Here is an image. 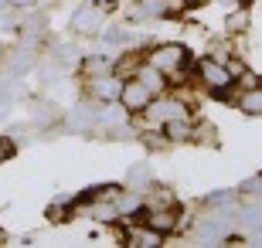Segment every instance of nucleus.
<instances>
[{
  "mask_svg": "<svg viewBox=\"0 0 262 248\" xmlns=\"http://www.w3.org/2000/svg\"><path fill=\"white\" fill-rule=\"evenodd\" d=\"M235 224H238V211H235V208H222L218 214H208V218L198 221L194 235L201 241H208V245H214V241H228V238H232Z\"/></svg>",
  "mask_w": 262,
  "mask_h": 248,
  "instance_id": "nucleus-1",
  "label": "nucleus"
},
{
  "mask_svg": "<svg viewBox=\"0 0 262 248\" xmlns=\"http://www.w3.org/2000/svg\"><path fill=\"white\" fill-rule=\"evenodd\" d=\"M65 129H68V133H75V136L96 133V129H99V109H96V105H89V102L72 105V109L65 112Z\"/></svg>",
  "mask_w": 262,
  "mask_h": 248,
  "instance_id": "nucleus-2",
  "label": "nucleus"
},
{
  "mask_svg": "<svg viewBox=\"0 0 262 248\" xmlns=\"http://www.w3.org/2000/svg\"><path fill=\"white\" fill-rule=\"evenodd\" d=\"M68 24H72L75 34H99L102 24H106V14H102V7H96V4H82V7L72 10Z\"/></svg>",
  "mask_w": 262,
  "mask_h": 248,
  "instance_id": "nucleus-3",
  "label": "nucleus"
},
{
  "mask_svg": "<svg viewBox=\"0 0 262 248\" xmlns=\"http://www.w3.org/2000/svg\"><path fill=\"white\" fill-rule=\"evenodd\" d=\"M150 65L157 68V72H181V68L187 65V48L184 44H160V48L150 51Z\"/></svg>",
  "mask_w": 262,
  "mask_h": 248,
  "instance_id": "nucleus-4",
  "label": "nucleus"
},
{
  "mask_svg": "<svg viewBox=\"0 0 262 248\" xmlns=\"http://www.w3.org/2000/svg\"><path fill=\"white\" fill-rule=\"evenodd\" d=\"M150 99H154V96H150V88H146L140 78H126V82H123V88H119V99H116V102L123 105L129 116H133V112H143L146 105H150Z\"/></svg>",
  "mask_w": 262,
  "mask_h": 248,
  "instance_id": "nucleus-5",
  "label": "nucleus"
},
{
  "mask_svg": "<svg viewBox=\"0 0 262 248\" xmlns=\"http://www.w3.org/2000/svg\"><path fill=\"white\" fill-rule=\"evenodd\" d=\"M198 78H201L211 92H218V96H225V88L232 85L228 68H225L222 61H214V58H201V61H198Z\"/></svg>",
  "mask_w": 262,
  "mask_h": 248,
  "instance_id": "nucleus-6",
  "label": "nucleus"
},
{
  "mask_svg": "<svg viewBox=\"0 0 262 248\" xmlns=\"http://www.w3.org/2000/svg\"><path fill=\"white\" fill-rule=\"evenodd\" d=\"M146 116H150V123H157V126H164V123H170V119H187V109H184V102H177V99H150V105L143 109Z\"/></svg>",
  "mask_w": 262,
  "mask_h": 248,
  "instance_id": "nucleus-7",
  "label": "nucleus"
},
{
  "mask_svg": "<svg viewBox=\"0 0 262 248\" xmlns=\"http://www.w3.org/2000/svg\"><path fill=\"white\" fill-rule=\"evenodd\" d=\"M126 123H129V112L123 105L109 102V109H99V126L113 133V140H123L126 136Z\"/></svg>",
  "mask_w": 262,
  "mask_h": 248,
  "instance_id": "nucleus-8",
  "label": "nucleus"
},
{
  "mask_svg": "<svg viewBox=\"0 0 262 248\" xmlns=\"http://www.w3.org/2000/svg\"><path fill=\"white\" fill-rule=\"evenodd\" d=\"M119 88H123V78H116V75H96L92 78V96L99 102H116Z\"/></svg>",
  "mask_w": 262,
  "mask_h": 248,
  "instance_id": "nucleus-9",
  "label": "nucleus"
},
{
  "mask_svg": "<svg viewBox=\"0 0 262 248\" xmlns=\"http://www.w3.org/2000/svg\"><path fill=\"white\" fill-rule=\"evenodd\" d=\"M38 65V51H34V44H20L14 55H10V61H7V68H10V75H24V72H31V68Z\"/></svg>",
  "mask_w": 262,
  "mask_h": 248,
  "instance_id": "nucleus-10",
  "label": "nucleus"
},
{
  "mask_svg": "<svg viewBox=\"0 0 262 248\" xmlns=\"http://www.w3.org/2000/svg\"><path fill=\"white\" fill-rule=\"evenodd\" d=\"M143 224H150L154 231H160L167 238V231L177 228V211L174 208H164V211H150V214H143Z\"/></svg>",
  "mask_w": 262,
  "mask_h": 248,
  "instance_id": "nucleus-11",
  "label": "nucleus"
},
{
  "mask_svg": "<svg viewBox=\"0 0 262 248\" xmlns=\"http://www.w3.org/2000/svg\"><path fill=\"white\" fill-rule=\"evenodd\" d=\"M150 184H154V170H150V163H136V167H129V173H126V191L143 194V191H150Z\"/></svg>",
  "mask_w": 262,
  "mask_h": 248,
  "instance_id": "nucleus-12",
  "label": "nucleus"
},
{
  "mask_svg": "<svg viewBox=\"0 0 262 248\" xmlns=\"http://www.w3.org/2000/svg\"><path fill=\"white\" fill-rule=\"evenodd\" d=\"M51 61H55V68H58V72H65V68H75L78 61H82V55H78L75 44H65V41H58V44L51 48Z\"/></svg>",
  "mask_w": 262,
  "mask_h": 248,
  "instance_id": "nucleus-13",
  "label": "nucleus"
},
{
  "mask_svg": "<svg viewBox=\"0 0 262 248\" xmlns=\"http://www.w3.org/2000/svg\"><path fill=\"white\" fill-rule=\"evenodd\" d=\"M126 238H129V245H136V248H157V245H164V235H160V231H154L150 224L129 231Z\"/></svg>",
  "mask_w": 262,
  "mask_h": 248,
  "instance_id": "nucleus-14",
  "label": "nucleus"
},
{
  "mask_svg": "<svg viewBox=\"0 0 262 248\" xmlns=\"http://www.w3.org/2000/svg\"><path fill=\"white\" fill-rule=\"evenodd\" d=\"M133 14L136 17H170V7H167V0H140Z\"/></svg>",
  "mask_w": 262,
  "mask_h": 248,
  "instance_id": "nucleus-15",
  "label": "nucleus"
},
{
  "mask_svg": "<svg viewBox=\"0 0 262 248\" xmlns=\"http://www.w3.org/2000/svg\"><path fill=\"white\" fill-rule=\"evenodd\" d=\"M136 78L143 82L146 88H150V96H157L160 88H164V72H157L154 65H140V72H136Z\"/></svg>",
  "mask_w": 262,
  "mask_h": 248,
  "instance_id": "nucleus-16",
  "label": "nucleus"
},
{
  "mask_svg": "<svg viewBox=\"0 0 262 248\" xmlns=\"http://www.w3.org/2000/svg\"><path fill=\"white\" fill-rule=\"evenodd\" d=\"M238 109H242L245 116H259V112H262V92H259L255 85L245 88V96L238 99Z\"/></svg>",
  "mask_w": 262,
  "mask_h": 248,
  "instance_id": "nucleus-17",
  "label": "nucleus"
},
{
  "mask_svg": "<svg viewBox=\"0 0 262 248\" xmlns=\"http://www.w3.org/2000/svg\"><path fill=\"white\" fill-rule=\"evenodd\" d=\"M238 221H242V228L249 231V235H259V224H262V214H259V204H249V208H242V214H238Z\"/></svg>",
  "mask_w": 262,
  "mask_h": 248,
  "instance_id": "nucleus-18",
  "label": "nucleus"
},
{
  "mask_svg": "<svg viewBox=\"0 0 262 248\" xmlns=\"http://www.w3.org/2000/svg\"><path fill=\"white\" fill-rule=\"evenodd\" d=\"M164 133L170 136V140H191V123L187 119H170V123H164Z\"/></svg>",
  "mask_w": 262,
  "mask_h": 248,
  "instance_id": "nucleus-19",
  "label": "nucleus"
},
{
  "mask_svg": "<svg viewBox=\"0 0 262 248\" xmlns=\"http://www.w3.org/2000/svg\"><path fill=\"white\" fill-rule=\"evenodd\" d=\"M204 208H235V191H214L204 197Z\"/></svg>",
  "mask_w": 262,
  "mask_h": 248,
  "instance_id": "nucleus-20",
  "label": "nucleus"
},
{
  "mask_svg": "<svg viewBox=\"0 0 262 248\" xmlns=\"http://www.w3.org/2000/svg\"><path fill=\"white\" fill-rule=\"evenodd\" d=\"M106 44H129V31L126 28H102L99 31Z\"/></svg>",
  "mask_w": 262,
  "mask_h": 248,
  "instance_id": "nucleus-21",
  "label": "nucleus"
},
{
  "mask_svg": "<svg viewBox=\"0 0 262 248\" xmlns=\"http://www.w3.org/2000/svg\"><path fill=\"white\" fill-rule=\"evenodd\" d=\"M31 133H34V126H28V123H24V126H10V143H17V146H24V143H31V140H34V136H31Z\"/></svg>",
  "mask_w": 262,
  "mask_h": 248,
  "instance_id": "nucleus-22",
  "label": "nucleus"
},
{
  "mask_svg": "<svg viewBox=\"0 0 262 248\" xmlns=\"http://www.w3.org/2000/svg\"><path fill=\"white\" fill-rule=\"evenodd\" d=\"M89 214H92L96 221H116V218H119L116 204H99V200H96V208L89 211Z\"/></svg>",
  "mask_w": 262,
  "mask_h": 248,
  "instance_id": "nucleus-23",
  "label": "nucleus"
},
{
  "mask_svg": "<svg viewBox=\"0 0 262 248\" xmlns=\"http://www.w3.org/2000/svg\"><path fill=\"white\" fill-rule=\"evenodd\" d=\"M252 24H249V7H242L235 17H228V31H235V34H242V31H249Z\"/></svg>",
  "mask_w": 262,
  "mask_h": 248,
  "instance_id": "nucleus-24",
  "label": "nucleus"
},
{
  "mask_svg": "<svg viewBox=\"0 0 262 248\" xmlns=\"http://www.w3.org/2000/svg\"><path fill=\"white\" fill-rule=\"evenodd\" d=\"M48 218L55 221V224H61V221H68V204H65V200H55V204L48 208Z\"/></svg>",
  "mask_w": 262,
  "mask_h": 248,
  "instance_id": "nucleus-25",
  "label": "nucleus"
},
{
  "mask_svg": "<svg viewBox=\"0 0 262 248\" xmlns=\"http://www.w3.org/2000/svg\"><path fill=\"white\" fill-rule=\"evenodd\" d=\"M238 191H242L245 197H255V194L262 191V177H249V181H245L242 187H238Z\"/></svg>",
  "mask_w": 262,
  "mask_h": 248,
  "instance_id": "nucleus-26",
  "label": "nucleus"
},
{
  "mask_svg": "<svg viewBox=\"0 0 262 248\" xmlns=\"http://www.w3.org/2000/svg\"><path fill=\"white\" fill-rule=\"evenodd\" d=\"M85 68L89 72H109V58H85Z\"/></svg>",
  "mask_w": 262,
  "mask_h": 248,
  "instance_id": "nucleus-27",
  "label": "nucleus"
},
{
  "mask_svg": "<svg viewBox=\"0 0 262 248\" xmlns=\"http://www.w3.org/2000/svg\"><path fill=\"white\" fill-rule=\"evenodd\" d=\"M10 99H14V88H10L7 78H0V109H4V105H7Z\"/></svg>",
  "mask_w": 262,
  "mask_h": 248,
  "instance_id": "nucleus-28",
  "label": "nucleus"
},
{
  "mask_svg": "<svg viewBox=\"0 0 262 248\" xmlns=\"http://www.w3.org/2000/svg\"><path fill=\"white\" fill-rule=\"evenodd\" d=\"M7 156H10V143H7V140H0V163L7 160Z\"/></svg>",
  "mask_w": 262,
  "mask_h": 248,
  "instance_id": "nucleus-29",
  "label": "nucleus"
},
{
  "mask_svg": "<svg viewBox=\"0 0 262 248\" xmlns=\"http://www.w3.org/2000/svg\"><path fill=\"white\" fill-rule=\"evenodd\" d=\"M255 85V75H252V72H245V75H242V88H252Z\"/></svg>",
  "mask_w": 262,
  "mask_h": 248,
  "instance_id": "nucleus-30",
  "label": "nucleus"
},
{
  "mask_svg": "<svg viewBox=\"0 0 262 248\" xmlns=\"http://www.w3.org/2000/svg\"><path fill=\"white\" fill-rule=\"evenodd\" d=\"M38 0H10V7H34Z\"/></svg>",
  "mask_w": 262,
  "mask_h": 248,
  "instance_id": "nucleus-31",
  "label": "nucleus"
},
{
  "mask_svg": "<svg viewBox=\"0 0 262 248\" xmlns=\"http://www.w3.org/2000/svg\"><path fill=\"white\" fill-rule=\"evenodd\" d=\"M4 7H10V0H0V10H4Z\"/></svg>",
  "mask_w": 262,
  "mask_h": 248,
  "instance_id": "nucleus-32",
  "label": "nucleus"
},
{
  "mask_svg": "<svg viewBox=\"0 0 262 248\" xmlns=\"http://www.w3.org/2000/svg\"><path fill=\"white\" fill-rule=\"evenodd\" d=\"M218 4H238V0H218Z\"/></svg>",
  "mask_w": 262,
  "mask_h": 248,
  "instance_id": "nucleus-33",
  "label": "nucleus"
},
{
  "mask_svg": "<svg viewBox=\"0 0 262 248\" xmlns=\"http://www.w3.org/2000/svg\"><path fill=\"white\" fill-rule=\"evenodd\" d=\"M0 241H4V231H0Z\"/></svg>",
  "mask_w": 262,
  "mask_h": 248,
  "instance_id": "nucleus-34",
  "label": "nucleus"
}]
</instances>
